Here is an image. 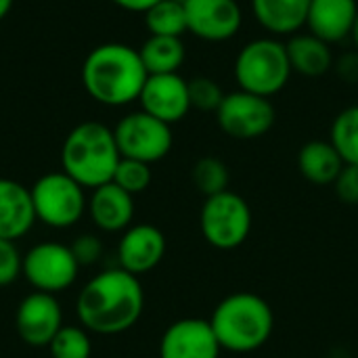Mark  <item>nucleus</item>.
<instances>
[{"mask_svg": "<svg viewBox=\"0 0 358 358\" xmlns=\"http://www.w3.org/2000/svg\"><path fill=\"white\" fill-rule=\"evenodd\" d=\"M149 73L138 48L122 42L99 44L82 63V84L90 99L107 107H126L138 101Z\"/></svg>", "mask_w": 358, "mask_h": 358, "instance_id": "f03ea898", "label": "nucleus"}, {"mask_svg": "<svg viewBox=\"0 0 358 358\" xmlns=\"http://www.w3.org/2000/svg\"><path fill=\"white\" fill-rule=\"evenodd\" d=\"M86 212L99 231L124 233L134 220V197L115 182H107L90 191Z\"/></svg>", "mask_w": 358, "mask_h": 358, "instance_id": "dca6fc26", "label": "nucleus"}, {"mask_svg": "<svg viewBox=\"0 0 358 358\" xmlns=\"http://www.w3.org/2000/svg\"><path fill=\"white\" fill-rule=\"evenodd\" d=\"M191 178H193L195 189L203 197H212V195H218L229 189L231 172H229V166L220 157L206 155L195 162V166L191 170Z\"/></svg>", "mask_w": 358, "mask_h": 358, "instance_id": "393cba45", "label": "nucleus"}, {"mask_svg": "<svg viewBox=\"0 0 358 358\" xmlns=\"http://www.w3.org/2000/svg\"><path fill=\"white\" fill-rule=\"evenodd\" d=\"M143 65L149 76L157 73H178L185 63L187 50L182 38L172 36H149L138 48Z\"/></svg>", "mask_w": 358, "mask_h": 358, "instance_id": "4be33fe9", "label": "nucleus"}, {"mask_svg": "<svg viewBox=\"0 0 358 358\" xmlns=\"http://www.w3.org/2000/svg\"><path fill=\"white\" fill-rule=\"evenodd\" d=\"M113 134L122 157L138 159L149 166L162 162L174 145L170 124L149 115L143 109L126 113L115 124Z\"/></svg>", "mask_w": 358, "mask_h": 358, "instance_id": "6e6552de", "label": "nucleus"}, {"mask_svg": "<svg viewBox=\"0 0 358 358\" xmlns=\"http://www.w3.org/2000/svg\"><path fill=\"white\" fill-rule=\"evenodd\" d=\"M159 358H220V344L208 319H180L159 340Z\"/></svg>", "mask_w": 358, "mask_h": 358, "instance_id": "4468645a", "label": "nucleus"}, {"mask_svg": "<svg viewBox=\"0 0 358 358\" xmlns=\"http://www.w3.org/2000/svg\"><path fill=\"white\" fill-rule=\"evenodd\" d=\"M334 189L342 201L358 206V166H346L334 182Z\"/></svg>", "mask_w": 358, "mask_h": 358, "instance_id": "7c9ffc66", "label": "nucleus"}, {"mask_svg": "<svg viewBox=\"0 0 358 358\" xmlns=\"http://www.w3.org/2000/svg\"><path fill=\"white\" fill-rule=\"evenodd\" d=\"M357 15V0H313L306 27L327 44H336L350 38Z\"/></svg>", "mask_w": 358, "mask_h": 358, "instance_id": "a211bd4d", "label": "nucleus"}, {"mask_svg": "<svg viewBox=\"0 0 358 358\" xmlns=\"http://www.w3.org/2000/svg\"><path fill=\"white\" fill-rule=\"evenodd\" d=\"M294 69L287 57L285 42L275 36L250 40L235 57L233 76L239 90L273 99L292 78Z\"/></svg>", "mask_w": 358, "mask_h": 358, "instance_id": "39448f33", "label": "nucleus"}, {"mask_svg": "<svg viewBox=\"0 0 358 358\" xmlns=\"http://www.w3.org/2000/svg\"><path fill=\"white\" fill-rule=\"evenodd\" d=\"M143 310L145 292L141 279L120 266L94 275L76 298L80 325L99 336H120L132 329Z\"/></svg>", "mask_w": 358, "mask_h": 358, "instance_id": "f257e3e1", "label": "nucleus"}, {"mask_svg": "<svg viewBox=\"0 0 358 358\" xmlns=\"http://www.w3.org/2000/svg\"><path fill=\"white\" fill-rule=\"evenodd\" d=\"M48 350L52 358H90V331L82 325H63L48 344Z\"/></svg>", "mask_w": 358, "mask_h": 358, "instance_id": "a878e982", "label": "nucleus"}, {"mask_svg": "<svg viewBox=\"0 0 358 358\" xmlns=\"http://www.w3.org/2000/svg\"><path fill=\"white\" fill-rule=\"evenodd\" d=\"M138 103L143 111L172 126L185 120L193 109L189 99V80L180 73L149 76L141 90Z\"/></svg>", "mask_w": 358, "mask_h": 358, "instance_id": "ddd939ff", "label": "nucleus"}, {"mask_svg": "<svg viewBox=\"0 0 358 358\" xmlns=\"http://www.w3.org/2000/svg\"><path fill=\"white\" fill-rule=\"evenodd\" d=\"M151 166L145 164V162H138V159H128V157H122L117 168H115V174H113V180L120 189H124L126 193H130L132 197L138 195V193H145L151 185Z\"/></svg>", "mask_w": 358, "mask_h": 358, "instance_id": "bb28decb", "label": "nucleus"}, {"mask_svg": "<svg viewBox=\"0 0 358 358\" xmlns=\"http://www.w3.org/2000/svg\"><path fill=\"white\" fill-rule=\"evenodd\" d=\"M334 67L338 69V73L344 80H348V82H357L358 80V55H355V52L344 55L338 63H334Z\"/></svg>", "mask_w": 358, "mask_h": 358, "instance_id": "2f4dec72", "label": "nucleus"}, {"mask_svg": "<svg viewBox=\"0 0 358 358\" xmlns=\"http://www.w3.org/2000/svg\"><path fill=\"white\" fill-rule=\"evenodd\" d=\"M63 325V308L52 294L31 292L19 302L15 310L17 336L31 348H48Z\"/></svg>", "mask_w": 358, "mask_h": 358, "instance_id": "9b49d317", "label": "nucleus"}, {"mask_svg": "<svg viewBox=\"0 0 358 358\" xmlns=\"http://www.w3.org/2000/svg\"><path fill=\"white\" fill-rule=\"evenodd\" d=\"M36 222L29 189L13 178H0V239L19 241Z\"/></svg>", "mask_w": 358, "mask_h": 358, "instance_id": "f3484780", "label": "nucleus"}, {"mask_svg": "<svg viewBox=\"0 0 358 358\" xmlns=\"http://www.w3.org/2000/svg\"><path fill=\"white\" fill-rule=\"evenodd\" d=\"M329 143L346 166H358V105L342 109L331 124Z\"/></svg>", "mask_w": 358, "mask_h": 358, "instance_id": "b1692460", "label": "nucleus"}, {"mask_svg": "<svg viewBox=\"0 0 358 358\" xmlns=\"http://www.w3.org/2000/svg\"><path fill=\"white\" fill-rule=\"evenodd\" d=\"M120 159L113 128L101 122L78 124L61 147L63 172L88 191L111 182Z\"/></svg>", "mask_w": 358, "mask_h": 358, "instance_id": "20e7f679", "label": "nucleus"}, {"mask_svg": "<svg viewBox=\"0 0 358 358\" xmlns=\"http://www.w3.org/2000/svg\"><path fill=\"white\" fill-rule=\"evenodd\" d=\"M166 256L164 233L149 222L128 227L117 241V266L141 277L151 273Z\"/></svg>", "mask_w": 358, "mask_h": 358, "instance_id": "2eb2a0df", "label": "nucleus"}, {"mask_svg": "<svg viewBox=\"0 0 358 358\" xmlns=\"http://www.w3.org/2000/svg\"><path fill=\"white\" fill-rule=\"evenodd\" d=\"M29 193L36 220L48 229H71L84 218L88 210L86 189L63 170L40 176L31 185Z\"/></svg>", "mask_w": 358, "mask_h": 358, "instance_id": "423d86ee", "label": "nucleus"}, {"mask_svg": "<svg viewBox=\"0 0 358 358\" xmlns=\"http://www.w3.org/2000/svg\"><path fill=\"white\" fill-rule=\"evenodd\" d=\"M189 99H191L193 109L216 113L224 99V90L220 88V84L214 78L197 76V78L189 80Z\"/></svg>", "mask_w": 358, "mask_h": 358, "instance_id": "cd10ccee", "label": "nucleus"}, {"mask_svg": "<svg viewBox=\"0 0 358 358\" xmlns=\"http://www.w3.org/2000/svg\"><path fill=\"white\" fill-rule=\"evenodd\" d=\"M222 350L250 355L260 350L275 331L271 304L254 292H235L220 300L208 319Z\"/></svg>", "mask_w": 358, "mask_h": 358, "instance_id": "7ed1b4c3", "label": "nucleus"}, {"mask_svg": "<svg viewBox=\"0 0 358 358\" xmlns=\"http://www.w3.org/2000/svg\"><path fill=\"white\" fill-rule=\"evenodd\" d=\"M350 38H352V42H355V46H357V50H358V15H357V19H355V27H352Z\"/></svg>", "mask_w": 358, "mask_h": 358, "instance_id": "f704fd0d", "label": "nucleus"}, {"mask_svg": "<svg viewBox=\"0 0 358 358\" xmlns=\"http://www.w3.org/2000/svg\"><path fill=\"white\" fill-rule=\"evenodd\" d=\"M252 222L254 216L250 203L231 189L206 197L199 212V229L203 239L220 252L241 248L252 233Z\"/></svg>", "mask_w": 358, "mask_h": 358, "instance_id": "0eeeda50", "label": "nucleus"}, {"mask_svg": "<svg viewBox=\"0 0 358 358\" xmlns=\"http://www.w3.org/2000/svg\"><path fill=\"white\" fill-rule=\"evenodd\" d=\"M69 248H71L76 260L80 262V266H92L103 256V243H101V239L96 235H90V233L76 237V241Z\"/></svg>", "mask_w": 358, "mask_h": 358, "instance_id": "c756f323", "label": "nucleus"}, {"mask_svg": "<svg viewBox=\"0 0 358 358\" xmlns=\"http://www.w3.org/2000/svg\"><path fill=\"white\" fill-rule=\"evenodd\" d=\"M13 2L15 0H0V21L10 13V8H13Z\"/></svg>", "mask_w": 358, "mask_h": 358, "instance_id": "72a5a7b5", "label": "nucleus"}, {"mask_svg": "<svg viewBox=\"0 0 358 358\" xmlns=\"http://www.w3.org/2000/svg\"><path fill=\"white\" fill-rule=\"evenodd\" d=\"M218 128L237 141H254L271 132L277 122V109L271 99L245 90L224 94L216 111Z\"/></svg>", "mask_w": 358, "mask_h": 358, "instance_id": "9d476101", "label": "nucleus"}, {"mask_svg": "<svg viewBox=\"0 0 358 358\" xmlns=\"http://www.w3.org/2000/svg\"><path fill=\"white\" fill-rule=\"evenodd\" d=\"M285 48H287L292 69L304 78H321L336 63L331 44H327L325 40L317 38L310 31H306V34L298 31V34L289 36V40L285 42Z\"/></svg>", "mask_w": 358, "mask_h": 358, "instance_id": "aec40b11", "label": "nucleus"}, {"mask_svg": "<svg viewBox=\"0 0 358 358\" xmlns=\"http://www.w3.org/2000/svg\"><path fill=\"white\" fill-rule=\"evenodd\" d=\"M187 29L206 42H227L243 25V13L237 0H187Z\"/></svg>", "mask_w": 358, "mask_h": 358, "instance_id": "f8f14e48", "label": "nucleus"}, {"mask_svg": "<svg viewBox=\"0 0 358 358\" xmlns=\"http://www.w3.org/2000/svg\"><path fill=\"white\" fill-rule=\"evenodd\" d=\"M145 15V25L149 36H172L182 38L187 29V13L185 4L178 0H159Z\"/></svg>", "mask_w": 358, "mask_h": 358, "instance_id": "5701e85b", "label": "nucleus"}, {"mask_svg": "<svg viewBox=\"0 0 358 358\" xmlns=\"http://www.w3.org/2000/svg\"><path fill=\"white\" fill-rule=\"evenodd\" d=\"M23 277V254L15 241L0 239V287L13 285Z\"/></svg>", "mask_w": 358, "mask_h": 358, "instance_id": "c85d7f7f", "label": "nucleus"}, {"mask_svg": "<svg viewBox=\"0 0 358 358\" xmlns=\"http://www.w3.org/2000/svg\"><path fill=\"white\" fill-rule=\"evenodd\" d=\"M80 268L71 248L65 243L42 241L23 254V279L34 292L57 296L78 281Z\"/></svg>", "mask_w": 358, "mask_h": 358, "instance_id": "1a4fd4ad", "label": "nucleus"}, {"mask_svg": "<svg viewBox=\"0 0 358 358\" xmlns=\"http://www.w3.org/2000/svg\"><path fill=\"white\" fill-rule=\"evenodd\" d=\"M111 2L117 4L124 10H130V13H147L159 0H111Z\"/></svg>", "mask_w": 358, "mask_h": 358, "instance_id": "473e14b6", "label": "nucleus"}, {"mask_svg": "<svg viewBox=\"0 0 358 358\" xmlns=\"http://www.w3.org/2000/svg\"><path fill=\"white\" fill-rule=\"evenodd\" d=\"M344 168H346L344 159L340 157V153L329 141H321V138L308 141L302 145L298 153V170L302 178L317 187L334 185Z\"/></svg>", "mask_w": 358, "mask_h": 358, "instance_id": "412c9836", "label": "nucleus"}, {"mask_svg": "<svg viewBox=\"0 0 358 358\" xmlns=\"http://www.w3.org/2000/svg\"><path fill=\"white\" fill-rule=\"evenodd\" d=\"M313 0H250L252 15L271 36H294L306 27Z\"/></svg>", "mask_w": 358, "mask_h": 358, "instance_id": "6ab92c4d", "label": "nucleus"}]
</instances>
